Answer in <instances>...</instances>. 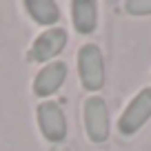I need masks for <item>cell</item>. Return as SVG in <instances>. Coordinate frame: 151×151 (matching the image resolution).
Returning a JSON list of instances; mask_svg holds the SVG:
<instances>
[{
    "label": "cell",
    "mask_w": 151,
    "mask_h": 151,
    "mask_svg": "<svg viewBox=\"0 0 151 151\" xmlns=\"http://www.w3.org/2000/svg\"><path fill=\"white\" fill-rule=\"evenodd\" d=\"M73 27L80 33H91L98 24V5L91 0H73L71 2Z\"/></svg>",
    "instance_id": "7"
},
{
    "label": "cell",
    "mask_w": 151,
    "mask_h": 151,
    "mask_svg": "<svg viewBox=\"0 0 151 151\" xmlns=\"http://www.w3.org/2000/svg\"><path fill=\"white\" fill-rule=\"evenodd\" d=\"M149 118H151V87H147L127 104V109L118 120V129L122 136H133Z\"/></svg>",
    "instance_id": "2"
},
{
    "label": "cell",
    "mask_w": 151,
    "mask_h": 151,
    "mask_svg": "<svg viewBox=\"0 0 151 151\" xmlns=\"http://www.w3.org/2000/svg\"><path fill=\"white\" fill-rule=\"evenodd\" d=\"M38 124H40V131L47 138L49 142H60L67 136V118L65 111L58 102L49 100L42 102L38 107Z\"/></svg>",
    "instance_id": "3"
},
{
    "label": "cell",
    "mask_w": 151,
    "mask_h": 151,
    "mask_svg": "<svg viewBox=\"0 0 151 151\" xmlns=\"http://www.w3.org/2000/svg\"><path fill=\"white\" fill-rule=\"evenodd\" d=\"M67 40H69V38H67L65 29H60V27L47 29V31H42L36 38V42H33L31 51H29V60H33V62L51 60V58H56L58 53L65 49Z\"/></svg>",
    "instance_id": "5"
},
{
    "label": "cell",
    "mask_w": 151,
    "mask_h": 151,
    "mask_svg": "<svg viewBox=\"0 0 151 151\" xmlns=\"http://www.w3.org/2000/svg\"><path fill=\"white\" fill-rule=\"evenodd\" d=\"M85 127L93 142H104L109 138V109L98 96H91L85 102Z\"/></svg>",
    "instance_id": "4"
},
{
    "label": "cell",
    "mask_w": 151,
    "mask_h": 151,
    "mask_svg": "<svg viewBox=\"0 0 151 151\" xmlns=\"http://www.w3.org/2000/svg\"><path fill=\"white\" fill-rule=\"evenodd\" d=\"M29 16L36 20L38 24H56L60 20V11L58 5L51 0H27L24 2Z\"/></svg>",
    "instance_id": "8"
},
{
    "label": "cell",
    "mask_w": 151,
    "mask_h": 151,
    "mask_svg": "<svg viewBox=\"0 0 151 151\" xmlns=\"http://www.w3.org/2000/svg\"><path fill=\"white\" fill-rule=\"evenodd\" d=\"M78 73L87 91H98L104 85V60L98 45H85L78 51Z\"/></svg>",
    "instance_id": "1"
},
{
    "label": "cell",
    "mask_w": 151,
    "mask_h": 151,
    "mask_svg": "<svg viewBox=\"0 0 151 151\" xmlns=\"http://www.w3.org/2000/svg\"><path fill=\"white\" fill-rule=\"evenodd\" d=\"M124 9L131 16H147L151 14V0H129L124 5Z\"/></svg>",
    "instance_id": "9"
},
{
    "label": "cell",
    "mask_w": 151,
    "mask_h": 151,
    "mask_svg": "<svg viewBox=\"0 0 151 151\" xmlns=\"http://www.w3.org/2000/svg\"><path fill=\"white\" fill-rule=\"evenodd\" d=\"M65 78H67V65L65 62H51L38 71L36 80H33V93L38 98H47L60 89Z\"/></svg>",
    "instance_id": "6"
}]
</instances>
